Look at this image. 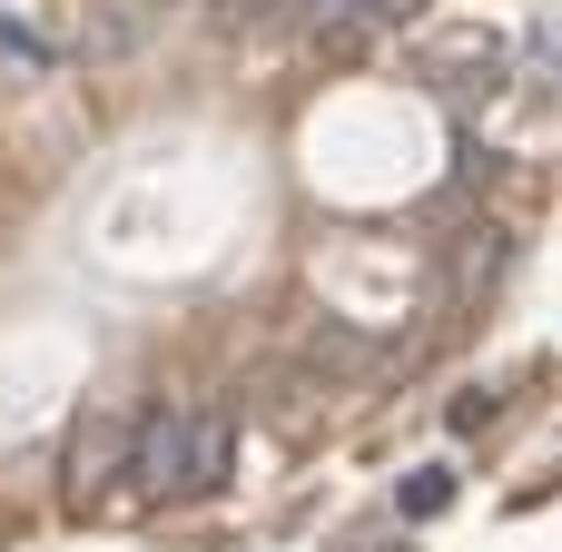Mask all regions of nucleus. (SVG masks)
<instances>
[{"label":"nucleus","instance_id":"obj_5","mask_svg":"<svg viewBox=\"0 0 562 552\" xmlns=\"http://www.w3.org/2000/svg\"><path fill=\"white\" fill-rule=\"evenodd\" d=\"M227 10H257V0H227Z\"/></svg>","mask_w":562,"mask_h":552},{"label":"nucleus","instance_id":"obj_3","mask_svg":"<svg viewBox=\"0 0 562 552\" xmlns=\"http://www.w3.org/2000/svg\"><path fill=\"white\" fill-rule=\"evenodd\" d=\"M425 0H306V20H316V40H336V49H356L375 20H415Z\"/></svg>","mask_w":562,"mask_h":552},{"label":"nucleus","instance_id":"obj_2","mask_svg":"<svg viewBox=\"0 0 562 552\" xmlns=\"http://www.w3.org/2000/svg\"><path fill=\"white\" fill-rule=\"evenodd\" d=\"M138 474V415H89L69 444V504H109Z\"/></svg>","mask_w":562,"mask_h":552},{"label":"nucleus","instance_id":"obj_4","mask_svg":"<svg viewBox=\"0 0 562 552\" xmlns=\"http://www.w3.org/2000/svg\"><path fill=\"white\" fill-rule=\"evenodd\" d=\"M395 514H405V523H445V514H454V474H445V464H415V474L395 484Z\"/></svg>","mask_w":562,"mask_h":552},{"label":"nucleus","instance_id":"obj_1","mask_svg":"<svg viewBox=\"0 0 562 552\" xmlns=\"http://www.w3.org/2000/svg\"><path fill=\"white\" fill-rule=\"evenodd\" d=\"M227 464H237V425L217 405L138 415V494L148 504H207V494H227Z\"/></svg>","mask_w":562,"mask_h":552}]
</instances>
